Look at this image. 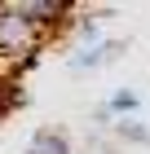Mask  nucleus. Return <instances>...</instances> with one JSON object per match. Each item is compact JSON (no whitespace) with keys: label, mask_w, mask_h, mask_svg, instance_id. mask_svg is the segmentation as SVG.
I'll return each instance as SVG.
<instances>
[{"label":"nucleus","mask_w":150,"mask_h":154,"mask_svg":"<svg viewBox=\"0 0 150 154\" xmlns=\"http://www.w3.org/2000/svg\"><path fill=\"white\" fill-rule=\"evenodd\" d=\"M106 106H110V115H115V119H132V115H137V106H141V97L132 93V88H119Z\"/></svg>","instance_id":"nucleus-6"},{"label":"nucleus","mask_w":150,"mask_h":154,"mask_svg":"<svg viewBox=\"0 0 150 154\" xmlns=\"http://www.w3.org/2000/svg\"><path fill=\"white\" fill-rule=\"evenodd\" d=\"M44 44H49V35L40 31V26H31L22 13H13L9 5H0V57L9 62V66L31 62Z\"/></svg>","instance_id":"nucleus-1"},{"label":"nucleus","mask_w":150,"mask_h":154,"mask_svg":"<svg viewBox=\"0 0 150 154\" xmlns=\"http://www.w3.org/2000/svg\"><path fill=\"white\" fill-rule=\"evenodd\" d=\"M119 48H124L119 40H106V44H97V48H80V53H75L66 66H71L75 75H80V71H97V66H106V62H115Z\"/></svg>","instance_id":"nucleus-3"},{"label":"nucleus","mask_w":150,"mask_h":154,"mask_svg":"<svg viewBox=\"0 0 150 154\" xmlns=\"http://www.w3.org/2000/svg\"><path fill=\"white\" fill-rule=\"evenodd\" d=\"M9 9L13 13H22L31 26H40L44 35H53V26L66 18V5L62 0H9Z\"/></svg>","instance_id":"nucleus-2"},{"label":"nucleus","mask_w":150,"mask_h":154,"mask_svg":"<svg viewBox=\"0 0 150 154\" xmlns=\"http://www.w3.org/2000/svg\"><path fill=\"white\" fill-rule=\"evenodd\" d=\"M27 154H71V141L58 128H40L31 137V145H27Z\"/></svg>","instance_id":"nucleus-4"},{"label":"nucleus","mask_w":150,"mask_h":154,"mask_svg":"<svg viewBox=\"0 0 150 154\" xmlns=\"http://www.w3.org/2000/svg\"><path fill=\"white\" fill-rule=\"evenodd\" d=\"M75 35H80L84 48H97V44H102V26H97V22H80V26H75Z\"/></svg>","instance_id":"nucleus-7"},{"label":"nucleus","mask_w":150,"mask_h":154,"mask_svg":"<svg viewBox=\"0 0 150 154\" xmlns=\"http://www.w3.org/2000/svg\"><path fill=\"white\" fill-rule=\"evenodd\" d=\"M115 137L119 141H132V145H150V128L141 119H115Z\"/></svg>","instance_id":"nucleus-5"}]
</instances>
